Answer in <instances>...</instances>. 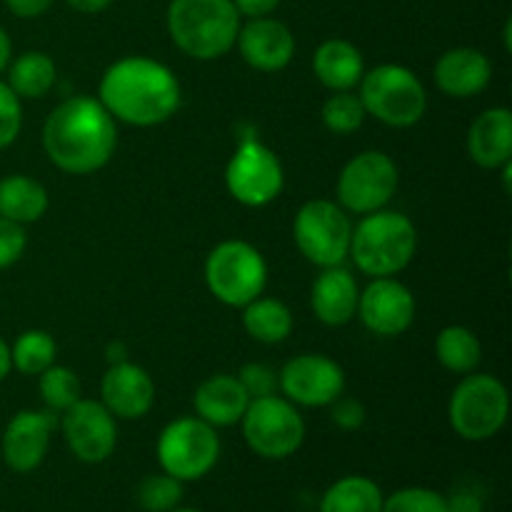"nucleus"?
<instances>
[{"label":"nucleus","instance_id":"f257e3e1","mask_svg":"<svg viewBox=\"0 0 512 512\" xmlns=\"http://www.w3.org/2000/svg\"><path fill=\"white\" fill-rule=\"evenodd\" d=\"M115 143V118L100 100L88 95L63 100L45 120L43 148L50 163L65 173H95L113 158Z\"/></svg>","mask_w":512,"mask_h":512},{"label":"nucleus","instance_id":"f03ea898","mask_svg":"<svg viewBox=\"0 0 512 512\" xmlns=\"http://www.w3.org/2000/svg\"><path fill=\"white\" fill-rule=\"evenodd\" d=\"M100 103L113 118L150 128L178 113L180 83L168 65L143 55H130L103 73Z\"/></svg>","mask_w":512,"mask_h":512},{"label":"nucleus","instance_id":"7ed1b4c3","mask_svg":"<svg viewBox=\"0 0 512 512\" xmlns=\"http://www.w3.org/2000/svg\"><path fill=\"white\" fill-rule=\"evenodd\" d=\"M240 13L233 0H170L168 33L195 60L223 58L238 40Z\"/></svg>","mask_w":512,"mask_h":512},{"label":"nucleus","instance_id":"20e7f679","mask_svg":"<svg viewBox=\"0 0 512 512\" xmlns=\"http://www.w3.org/2000/svg\"><path fill=\"white\" fill-rule=\"evenodd\" d=\"M418 250V230L403 213L375 210L350 235V255L358 270L373 278H390L410 265Z\"/></svg>","mask_w":512,"mask_h":512},{"label":"nucleus","instance_id":"39448f33","mask_svg":"<svg viewBox=\"0 0 512 512\" xmlns=\"http://www.w3.org/2000/svg\"><path fill=\"white\" fill-rule=\"evenodd\" d=\"M360 100L365 113L375 115L380 123L393 128H410L418 123L428 108L425 85L413 70L403 65L385 63L373 68L360 80Z\"/></svg>","mask_w":512,"mask_h":512},{"label":"nucleus","instance_id":"423d86ee","mask_svg":"<svg viewBox=\"0 0 512 512\" xmlns=\"http://www.w3.org/2000/svg\"><path fill=\"white\" fill-rule=\"evenodd\" d=\"M205 283L220 303L245 308L250 300L263 295L268 265L260 250L245 240H225L210 250L205 260Z\"/></svg>","mask_w":512,"mask_h":512},{"label":"nucleus","instance_id":"0eeeda50","mask_svg":"<svg viewBox=\"0 0 512 512\" xmlns=\"http://www.w3.org/2000/svg\"><path fill=\"white\" fill-rule=\"evenodd\" d=\"M510 398L505 385L493 375H468L450 398V425L463 440H488L503 430Z\"/></svg>","mask_w":512,"mask_h":512},{"label":"nucleus","instance_id":"6e6552de","mask_svg":"<svg viewBox=\"0 0 512 512\" xmlns=\"http://www.w3.org/2000/svg\"><path fill=\"white\" fill-rule=\"evenodd\" d=\"M220 458V438L213 425L200 418H180L165 425L158 438V463L163 473L180 483L200 480Z\"/></svg>","mask_w":512,"mask_h":512},{"label":"nucleus","instance_id":"1a4fd4ad","mask_svg":"<svg viewBox=\"0 0 512 512\" xmlns=\"http://www.w3.org/2000/svg\"><path fill=\"white\" fill-rule=\"evenodd\" d=\"M245 443L268 460H283L298 453L305 440V423L288 398L265 395L250 400L243 415Z\"/></svg>","mask_w":512,"mask_h":512},{"label":"nucleus","instance_id":"9d476101","mask_svg":"<svg viewBox=\"0 0 512 512\" xmlns=\"http://www.w3.org/2000/svg\"><path fill=\"white\" fill-rule=\"evenodd\" d=\"M348 215L330 200H310L298 210L293 223V238L298 250L318 268H333L350 255Z\"/></svg>","mask_w":512,"mask_h":512},{"label":"nucleus","instance_id":"9b49d317","mask_svg":"<svg viewBox=\"0 0 512 512\" xmlns=\"http://www.w3.org/2000/svg\"><path fill=\"white\" fill-rule=\"evenodd\" d=\"M285 183L278 155L260 140L248 138L238 145L225 168V185L238 203L263 208L273 203Z\"/></svg>","mask_w":512,"mask_h":512},{"label":"nucleus","instance_id":"f8f14e48","mask_svg":"<svg viewBox=\"0 0 512 512\" xmlns=\"http://www.w3.org/2000/svg\"><path fill=\"white\" fill-rule=\"evenodd\" d=\"M395 190H398V165L380 150H365L355 155L338 178L340 205L358 215L383 210Z\"/></svg>","mask_w":512,"mask_h":512},{"label":"nucleus","instance_id":"ddd939ff","mask_svg":"<svg viewBox=\"0 0 512 512\" xmlns=\"http://www.w3.org/2000/svg\"><path fill=\"white\" fill-rule=\"evenodd\" d=\"M63 438L80 463L98 465L113 455L118 443L115 415L98 400H83L63 410Z\"/></svg>","mask_w":512,"mask_h":512},{"label":"nucleus","instance_id":"4468645a","mask_svg":"<svg viewBox=\"0 0 512 512\" xmlns=\"http://www.w3.org/2000/svg\"><path fill=\"white\" fill-rule=\"evenodd\" d=\"M278 385L290 403L325 408L343 395L345 373L335 360L318 353H305L285 363Z\"/></svg>","mask_w":512,"mask_h":512},{"label":"nucleus","instance_id":"2eb2a0df","mask_svg":"<svg viewBox=\"0 0 512 512\" xmlns=\"http://www.w3.org/2000/svg\"><path fill=\"white\" fill-rule=\"evenodd\" d=\"M358 315L370 333L380 338L403 335L415 320V298L400 280L375 278L358 298Z\"/></svg>","mask_w":512,"mask_h":512},{"label":"nucleus","instance_id":"dca6fc26","mask_svg":"<svg viewBox=\"0 0 512 512\" xmlns=\"http://www.w3.org/2000/svg\"><path fill=\"white\" fill-rule=\"evenodd\" d=\"M55 413L45 410H20L13 415L3 433V460L15 473H33L48 453Z\"/></svg>","mask_w":512,"mask_h":512},{"label":"nucleus","instance_id":"f3484780","mask_svg":"<svg viewBox=\"0 0 512 512\" xmlns=\"http://www.w3.org/2000/svg\"><path fill=\"white\" fill-rule=\"evenodd\" d=\"M235 45L245 63L263 73L283 70L295 55V38L290 28L283 20H275L270 15L250 18L248 23L240 25Z\"/></svg>","mask_w":512,"mask_h":512},{"label":"nucleus","instance_id":"a211bd4d","mask_svg":"<svg viewBox=\"0 0 512 512\" xmlns=\"http://www.w3.org/2000/svg\"><path fill=\"white\" fill-rule=\"evenodd\" d=\"M100 395H103V405L115 418L138 420L153 408L155 385L148 370L130 363V360H123V363H113L105 370Z\"/></svg>","mask_w":512,"mask_h":512},{"label":"nucleus","instance_id":"6ab92c4d","mask_svg":"<svg viewBox=\"0 0 512 512\" xmlns=\"http://www.w3.org/2000/svg\"><path fill=\"white\" fill-rule=\"evenodd\" d=\"M493 78L488 55L475 48H453L435 63V83L450 98H473Z\"/></svg>","mask_w":512,"mask_h":512},{"label":"nucleus","instance_id":"aec40b11","mask_svg":"<svg viewBox=\"0 0 512 512\" xmlns=\"http://www.w3.org/2000/svg\"><path fill=\"white\" fill-rule=\"evenodd\" d=\"M358 283L353 275L340 265L323 268V273L315 278L313 290H310V305L318 315L320 323L325 325H345L358 313Z\"/></svg>","mask_w":512,"mask_h":512},{"label":"nucleus","instance_id":"412c9836","mask_svg":"<svg viewBox=\"0 0 512 512\" xmlns=\"http://www.w3.org/2000/svg\"><path fill=\"white\" fill-rule=\"evenodd\" d=\"M468 153L480 168H503L512 158V113L490 108L473 120L468 130Z\"/></svg>","mask_w":512,"mask_h":512},{"label":"nucleus","instance_id":"4be33fe9","mask_svg":"<svg viewBox=\"0 0 512 512\" xmlns=\"http://www.w3.org/2000/svg\"><path fill=\"white\" fill-rule=\"evenodd\" d=\"M195 413L213 428H228L243 420L250 398L238 378L233 375H213L193 395Z\"/></svg>","mask_w":512,"mask_h":512},{"label":"nucleus","instance_id":"5701e85b","mask_svg":"<svg viewBox=\"0 0 512 512\" xmlns=\"http://www.w3.org/2000/svg\"><path fill=\"white\" fill-rule=\"evenodd\" d=\"M313 70L320 83L330 88L333 93L338 90H353L363 80L365 63L360 50L348 40H325L313 55Z\"/></svg>","mask_w":512,"mask_h":512},{"label":"nucleus","instance_id":"b1692460","mask_svg":"<svg viewBox=\"0 0 512 512\" xmlns=\"http://www.w3.org/2000/svg\"><path fill=\"white\" fill-rule=\"evenodd\" d=\"M48 210V193L28 175H8L0 180V215L13 223H35Z\"/></svg>","mask_w":512,"mask_h":512},{"label":"nucleus","instance_id":"393cba45","mask_svg":"<svg viewBox=\"0 0 512 512\" xmlns=\"http://www.w3.org/2000/svg\"><path fill=\"white\" fill-rule=\"evenodd\" d=\"M55 78H58V68H55L53 58L40 50H28L10 60L8 65V85L18 98H43L55 85Z\"/></svg>","mask_w":512,"mask_h":512},{"label":"nucleus","instance_id":"a878e982","mask_svg":"<svg viewBox=\"0 0 512 512\" xmlns=\"http://www.w3.org/2000/svg\"><path fill=\"white\" fill-rule=\"evenodd\" d=\"M383 493L365 475H348L325 490L320 512H383Z\"/></svg>","mask_w":512,"mask_h":512},{"label":"nucleus","instance_id":"bb28decb","mask_svg":"<svg viewBox=\"0 0 512 512\" xmlns=\"http://www.w3.org/2000/svg\"><path fill=\"white\" fill-rule=\"evenodd\" d=\"M243 325L258 343H283L293 330V313L275 298H255L243 308Z\"/></svg>","mask_w":512,"mask_h":512},{"label":"nucleus","instance_id":"cd10ccee","mask_svg":"<svg viewBox=\"0 0 512 512\" xmlns=\"http://www.w3.org/2000/svg\"><path fill=\"white\" fill-rule=\"evenodd\" d=\"M435 353L445 370L458 375L473 373L483 358L478 335L465 325H448L440 330L438 340H435Z\"/></svg>","mask_w":512,"mask_h":512},{"label":"nucleus","instance_id":"c85d7f7f","mask_svg":"<svg viewBox=\"0 0 512 512\" xmlns=\"http://www.w3.org/2000/svg\"><path fill=\"white\" fill-rule=\"evenodd\" d=\"M55 353H58V345L53 335L45 330H25L10 348V360H13V368L23 375H40L55 363Z\"/></svg>","mask_w":512,"mask_h":512},{"label":"nucleus","instance_id":"c756f323","mask_svg":"<svg viewBox=\"0 0 512 512\" xmlns=\"http://www.w3.org/2000/svg\"><path fill=\"white\" fill-rule=\"evenodd\" d=\"M80 393H83L80 380L70 368L53 363L48 370L40 373V395H43V403L50 413L68 410L70 405L78 403Z\"/></svg>","mask_w":512,"mask_h":512},{"label":"nucleus","instance_id":"7c9ffc66","mask_svg":"<svg viewBox=\"0 0 512 512\" xmlns=\"http://www.w3.org/2000/svg\"><path fill=\"white\" fill-rule=\"evenodd\" d=\"M365 105L360 95H353L350 90H338L330 95L323 105V123L325 128L338 135L355 133L365 120Z\"/></svg>","mask_w":512,"mask_h":512},{"label":"nucleus","instance_id":"2f4dec72","mask_svg":"<svg viewBox=\"0 0 512 512\" xmlns=\"http://www.w3.org/2000/svg\"><path fill=\"white\" fill-rule=\"evenodd\" d=\"M183 500V483L173 475H148L138 485V503L145 512H170Z\"/></svg>","mask_w":512,"mask_h":512},{"label":"nucleus","instance_id":"473e14b6","mask_svg":"<svg viewBox=\"0 0 512 512\" xmlns=\"http://www.w3.org/2000/svg\"><path fill=\"white\" fill-rule=\"evenodd\" d=\"M383 512H448V500L438 490L403 488L383 500Z\"/></svg>","mask_w":512,"mask_h":512},{"label":"nucleus","instance_id":"72a5a7b5","mask_svg":"<svg viewBox=\"0 0 512 512\" xmlns=\"http://www.w3.org/2000/svg\"><path fill=\"white\" fill-rule=\"evenodd\" d=\"M23 128V108L20 98L10 90L8 83H0V150L15 143Z\"/></svg>","mask_w":512,"mask_h":512},{"label":"nucleus","instance_id":"f704fd0d","mask_svg":"<svg viewBox=\"0 0 512 512\" xmlns=\"http://www.w3.org/2000/svg\"><path fill=\"white\" fill-rule=\"evenodd\" d=\"M238 380L250 400L275 395V388H278V375H275L273 368H268V365L263 363L243 365V370L238 373Z\"/></svg>","mask_w":512,"mask_h":512},{"label":"nucleus","instance_id":"c9c22d12","mask_svg":"<svg viewBox=\"0 0 512 512\" xmlns=\"http://www.w3.org/2000/svg\"><path fill=\"white\" fill-rule=\"evenodd\" d=\"M25 245H28V238H25L23 225L0 215V270L18 263L20 255L25 253Z\"/></svg>","mask_w":512,"mask_h":512},{"label":"nucleus","instance_id":"e433bc0d","mask_svg":"<svg viewBox=\"0 0 512 512\" xmlns=\"http://www.w3.org/2000/svg\"><path fill=\"white\" fill-rule=\"evenodd\" d=\"M365 408L358 398H335L330 403V420L338 425L340 430H348V433H355V430L363 428L365 423Z\"/></svg>","mask_w":512,"mask_h":512},{"label":"nucleus","instance_id":"4c0bfd02","mask_svg":"<svg viewBox=\"0 0 512 512\" xmlns=\"http://www.w3.org/2000/svg\"><path fill=\"white\" fill-rule=\"evenodd\" d=\"M448 500V512H483V498L475 490H458Z\"/></svg>","mask_w":512,"mask_h":512},{"label":"nucleus","instance_id":"58836bf2","mask_svg":"<svg viewBox=\"0 0 512 512\" xmlns=\"http://www.w3.org/2000/svg\"><path fill=\"white\" fill-rule=\"evenodd\" d=\"M55 0H5L8 10L18 18H38L45 10H50Z\"/></svg>","mask_w":512,"mask_h":512},{"label":"nucleus","instance_id":"ea45409f","mask_svg":"<svg viewBox=\"0 0 512 512\" xmlns=\"http://www.w3.org/2000/svg\"><path fill=\"white\" fill-rule=\"evenodd\" d=\"M233 5L245 18H265L278 8L280 0H233Z\"/></svg>","mask_w":512,"mask_h":512},{"label":"nucleus","instance_id":"a19ab883","mask_svg":"<svg viewBox=\"0 0 512 512\" xmlns=\"http://www.w3.org/2000/svg\"><path fill=\"white\" fill-rule=\"evenodd\" d=\"M65 3H68L73 10H78V13L93 15V13H100V10L108 8L113 0H65Z\"/></svg>","mask_w":512,"mask_h":512},{"label":"nucleus","instance_id":"79ce46f5","mask_svg":"<svg viewBox=\"0 0 512 512\" xmlns=\"http://www.w3.org/2000/svg\"><path fill=\"white\" fill-rule=\"evenodd\" d=\"M10 60H13V43H10L8 33L0 28V73H5V70H8Z\"/></svg>","mask_w":512,"mask_h":512},{"label":"nucleus","instance_id":"37998d69","mask_svg":"<svg viewBox=\"0 0 512 512\" xmlns=\"http://www.w3.org/2000/svg\"><path fill=\"white\" fill-rule=\"evenodd\" d=\"M10 368H13V360H10V348L3 338H0V383L8 378Z\"/></svg>","mask_w":512,"mask_h":512},{"label":"nucleus","instance_id":"c03bdc74","mask_svg":"<svg viewBox=\"0 0 512 512\" xmlns=\"http://www.w3.org/2000/svg\"><path fill=\"white\" fill-rule=\"evenodd\" d=\"M108 360L113 363H123L125 360V345L123 343H110L108 345Z\"/></svg>","mask_w":512,"mask_h":512},{"label":"nucleus","instance_id":"a18cd8bd","mask_svg":"<svg viewBox=\"0 0 512 512\" xmlns=\"http://www.w3.org/2000/svg\"><path fill=\"white\" fill-rule=\"evenodd\" d=\"M170 512H203V510H195V508H175V510H170Z\"/></svg>","mask_w":512,"mask_h":512}]
</instances>
